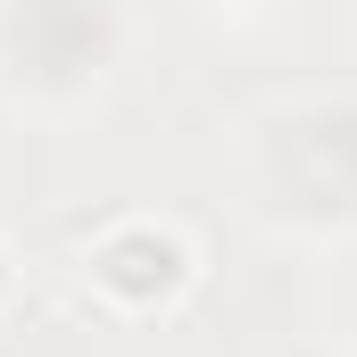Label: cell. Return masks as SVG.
Returning a JSON list of instances; mask_svg holds the SVG:
<instances>
[{
  "mask_svg": "<svg viewBox=\"0 0 357 357\" xmlns=\"http://www.w3.org/2000/svg\"><path fill=\"white\" fill-rule=\"evenodd\" d=\"M84 274H91V299L116 307V316H167L183 291H191V241L158 216H116L100 241L84 250Z\"/></svg>",
  "mask_w": 357,
  "mask_h": 357,
  "instance_id": "6da1fadb",
  "label": "cell"
},
{
  "mask_svg": "<svg viewBox=\"0 0 357 357\" xmlns=\"http://www.w3.org/2000/svg\"><path fill=\"white\" fill-rule=\"evenodd\" d=\"M0 299H8V258H0Z\"/></svg>",
  "mask_w": 357,
  "mask_h": 357,
  "instance_id": "7a4b0ae2",
  "label": "cell"
}]
</instances>
